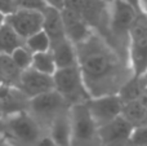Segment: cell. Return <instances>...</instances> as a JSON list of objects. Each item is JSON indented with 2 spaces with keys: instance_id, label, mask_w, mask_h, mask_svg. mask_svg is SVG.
<instances>
[{
  "instance_id": "cell-1",
  "label": "cell",
  "mask_w": 147,
  "mask_h": 146,
  "mask_svg": "<svg viewBox=\"0 0 147 146\" xmlns=\"http://www.w3.org/2000/svg\"><path fill=\"white\" fill-rule=\"evenodd\" d=\"M78 66L90 97L117 93L121 65L117 54L96 34L75 45Z\"/></svg>"
},
{
  "instance_id": "cell-2",
  "label": "cell",
  "mask_w": 147,
  "mask_h": 146,
  "mask_svg": "<svg viewBox=\"0 0 147 146\" xmlns=\"http://www.w3.org/2000/svg\"><path fill=\"white\" fill-rule=\"evenodd\" d=\"M0 136L14 146H36L40 141V123L27 110L0 118Z\"/></svg>"
},
{
  "instance_id": "cell-3",
  "label": "cell",
  "mask_w": 147,
  "mask_h": 146,
  "mask_svg": "<svg viewBox=\"0 0 147 146\" xmlns=\"http://www.w3.org/2000/svg\"><path fill=\"white\" fill-rule=\"evenodd\" d=\"M128 62L133 76L147 72V17L140 12L128 34Z\"/></svg>"
},
{
  "instance_id": "cell-4",
  "label": "cell",
  "mask_w": 147,
  "mask_h": 146,
  "mask_svg": "<svg viewBox=\"0 0 147 146\" xmlns=\"http://www.w3.org/2000/svg\"><path fill=\"white\" fill-rule=\"evenodd\" d=\"M53 78V87L70 105L85 102L90 96L85 87L79 66L57 69Z\"/></svg>"
},
{
  "instance_id": "cell-5",
  "label": "cell",
  "mask_w": 147,
  "mask_h": 146,
  "mask_svg": "<svg viewBox=\"0 0 147 146\" xmlns=\"http://www.w3.org/2000/svg\"><path fill=\"white\" fill-rule=\"evenodd\" d=\"M70 103L57 92L56 89L48 91L39 96L30 98L27 105V111L40 123V122H51L57 115L69 110Z\"/></svg>"
},
{
  "instance_id": "cell-6",
  "label": "cell",
  "mask_w": 147,
  "mask_h": 146,
  "mask_svg": "<svg viewBox=\"0 0 147 146\" xmlns=\"http://www.w3.org/2000/svg\"><path fill=\"white\" fill-rule=\"evenodd\" d=\"M85 105L97 128L120 116L123 110V101L117 93L89 97L85 101Z\"/></svg>"
},
{
  "instance_id": "cell-7",
  "label": "cell",
  "mask_w": 147,
  "mask_h": 146,
  "mask_svg": "<svg viewBox=\"0 0 147 146\" xmlns=\"http://www.w3.org/2000/svg\"><path fill=\"white\" fill-rule=\"evenodd\" d=\"M109 23L112 36L128 40V34L140 12L129 5L125 0H114L110 3Z\"/></svg>"
},
{
  "instance_id": "cell-8",
  "label": "cell",
  "mask_w": 147,
  "mask_h": 146,
  "mask_svg": "<svg viewBox=\"0 0 147 146\" xmlns=\"http://www.w3.org/2000/svg\"><path fill=\"white\" fill-rule=\"evenodd\" d=\"M74 142H89L97 137V126L92 119L85 102L74 103L69 109Z\"/></svg>"
},
{
  "instance_id": "cell-9",
  "label": "cell",
  "mask_w": 147,
  "mask_h": 146,
  "mask_svg": "<svg viewBox=\"0 0 147 146\" xmlns=\"http://www.w3.org/2000/svg\"><path fill=\"white\" fill-rule=\"evenodd\" d=\"M133 129L134 127L120 115L99 127L97 129V137L102 146H129Z\"/></svg>"
},
{
  "instance_id": "cell-10",
  "label": "cell",
  "mask_w": 147,
  "mask_h": 146,
  "mask_svg": "<svg viewBox=\"0 0 147 146\" xmlns=\"http://www.w3.org/2000/svg\"><path fill=\"white\" fill-rule=\"evenodd\" d=\"M5 22L23 39L38 32L43 27V12L17 8L5 16Z\"/></svg>"
},
{
  "instance_id": "cell-11",
  "label": "cell",
  "mask_w": 147,
  "mask_h": 146,
  "mask_svg": "<svg viewBox=\"0 0 147 146\" xmlns=\"http://www.w3.org/2000/svg\"><path fill=\"white\" fill-rule=\"evenodd\" d=\"M17 88L30 100L35 96L54 89L53 78H52V75L43 74V72H39L30 67V69L21 71Z\"/></svg>"
},
{
  "instance_id": "cell-12",
  "label": "cell",
  "mask_w": 147,
  "mask_h": 146,
  "mask_svg": "<svg viewBox=\"0 0 147 146\" xmlns=\"http://www.w3.org/2000/svg\"><path fill=\"white\" fill-rule=\"evenodd\" d=\"M61 16L66 38L74 45L83 43L93 34V28L90 27V25L76 10L69 7H63L61 9Z\"/></svg>"
},
{
  "instance_id": "cell-13",
  "label": "cell",
  "mask_w": 147,
  "mask_h": 146,
  "mask_svg": "<svg viewBox=\"0 0 147 146\" xmlns=\"http://www.w3.org/2000/svg\"><path fill=\"white\" fill-rule=\"evenodd\" d=\"M28 98L17 87L0 83V111L1 115L27 110Z\"/></svg>"
},
{
  "instance_id": "cell-14",
  "label": "cell",
  "mask_w": 147,
  "mask_h": 146,
  "mask_svg": "<svg viewBox=\"0 0 147 146\" xmlns=\"http://www.w3.org/2000/svg\"><path fill=\"white\" fill-rule=\"evenodd\" d=\"M41 30L48 35L49 40H51V45L67 39L66 34H65L63 22H62L61 9L48 5L43 10V27H41Z\"/></svg>"
},
{
  "instance_id": "cell-15",
  "label": "cell",
  "mask_w": 147,
  "mask_h": 146,
  "mask_svg": "<svg viewBox=\"0 0 147 146\" xmlns=\"http://www.w3.org/2000/svg\"><path fill=\"white\" fill-rule=\"evenodd\" d=\"M49 137L58 146H72V131L69 110L57 115L51 122Z\"/></svg>"
},
{
  "instance_id": "cell-16",
  "label": "cell",
  "mask_w": 147,
  "mask_h": 146,
  "mask_svg": "<svg viewBox=\"0 0 147 146\" xmlns=\"http://www.w3.org/2000/svg\"><path fill=\"white\" fill-rule=\"evenodd\" d=\"M49 51L53 56L57 69H65V67H71L78 65V54H76L75 45L69 39H65V40L51 45Z\"/></svg>"
},
{
  "instance_id": "cell-17",
  "label": "cell",
  "mask_w": 147,
  "mask_h": 146,
  "mask_svg": "<svg viewBox=\"0 0 147 146\" xmlns=\"http://www.w3.org/2000/svg\"><path fill=\"white\" fill-rule=\"evenodd\" d=\"M23 44V39L4 21L0 26V54H10Z\"/></svg>"
},
{
  "instance_id": "cell-18",
  "label": "cell",
  "mask_w": 147,
  "mask_h": 146,
  "mask_svg": "<svg viewBox=\"0 0 147 146\" xmlns=\"http://www.w3.org/2000/svg\"><path fill=\"white\" fill-rule=\"evenodd\" d=\"M21 70L16 66L9 54H0V83L17 87Z\"/></svg>"
},
{
  "instance_id": "cell-19",
  "label": "cell",
  "mask_w": 147,
  "mask_h": 146,
  "mask_svg": "<svg viewBox=\"0 0 147 146\" xmlns=\"http://www.w3.org/2000/svg\"><path fill=\"white\" fill-rule=\"evenodd\" d=\"M121 116H124L133 127H140L145 124L146 118V107L142 102L138 100L130 101V102L123 103Z\"/></svg>"
},
{
  "instance_id": "cell-20",
  "label": "cell",
  "mask_w": 147,
  "mask_h": 146,
  "mask_svg": "<svg viewBox=\"0 0 147 146\" xmlns=\"http://www.w3.org/2000/svg\"><path fill=\"white\" fill-rule=\"evenodd\" d=\"M31 69L36 70L39 72H43V74H47V75H53L54 71L57 70V67H56V64H54V59H53L51 51L32 53Z\"/></svg>"
},
{
  "instance_id": "cell-21",
  "label": "cell",
  "mask_w": 147,
  "mask_h": 146,
  "mask_svg": "<svg viewBox=\"0 0 147 146\" xmlns=\"http://www.w3.org/2000/svg\"><path fill=\"white\" fill-rule=\"evenodd\" d=\"M25 47L31 53H39V52H47L51 49V40L48 35L43 30H39L38 32L30 35L25 39Z\"/></svg>"
},
{
  "instance_id": "cell-22",
  "label": "cell",
  "mask_w": 147,
  "mask_h": 146,
  "mask_svg": "<svg viewBox=\"0 0 147 146\" xmlns=\"http://www.w3.org/2000/svg\"><path fill=\"white\" fill-rule=\"evenodd\" d=\"M10 58L13 59V62L16 64V66L23 71L26 69H30L31 67V61H32V53L28 51L27 48L25 47V44L21 47H18L17 49L12 52L9 54Z\"/></svg>"
},
{
  "instance_id": "cell-23",
  "label": "cell",
  "mask_w": 147,
  "mask_h": 146,
  "mask_svg": "<svg viewBox=\"0 0 147 146\" xmlns=\"http://www.w3.org/2000/svg\"><path fill=\"white\" fill-rule=\"evenodd\" d=\"M129 146H147V126H140L133 129Z\"/></svg>"
},
{
  "instance_id": "cell-24",
  "label": "cell",
  "mask_w": 147,
  "mask_h": 146,
  "mask_svg": "<svg viewBox=\"0 0 147 146\" xmlns=\"http://www.w3.org/2000/svg\"><path fill=\"white\" fill-rule=\"evenodd\" d=\"M16 9L21 8V9H31V10H39L43 12L48 4L44 0H14Z\"/></svg>"
},
{
  "instance_id": "cell-25",
  "label": "cell",
  "mask_w": 147,
  "mask_h": 146,
  "mask_svg": "<svg viewBox=\"0 0 147 146\" xmlns=\"http://www.w3.org/2000/svg\"><path fill=\"white\" fill-rule=\"evenodd\" d=\"M16 9L14 0H0V12L4 16L12 13Z\"/></svg>"
},
{
  "instance_id": "cell-26",
  "label": "cell",
  "mask_w": 147,
  "mask_h": 146,
  "mask_svg": "<svg viewBox=\"0 0 147 146\" xmlns=\"http://www.w3.org/2000/svg\"><path fill=\"white\" fill-rule=\"evenodd\" d=\"M36 146H58V145H57L49 136H43Z\"/></svg>"
},
{
  "instance_id": "cell-27",
  "label": "cell",
  "mask_w": 147,
  "mask_h": 146,
  "mask_svg": "<svg viewBox=\"0 0 147 146\" xmlns=\"http://www.w3.org/2000/svg\"><path fill=\"white\" fill-rule=\"evenodd\" d=\"M49 7H54L57 9H62L65 7V0H44Z\"/></svg>"
},
{
  "instance_id": "cell-28",
  "label": "cell",
  "mask_w": 147,
  "mask_h": 146,
  "mask_svg": "<svg viewBox=\"0 0 147 146\" xmlns=\"http://www.w3.org/2000/svg\"><path fill=\"white\" fill-rule=\"evenodd\" d=\"M140 8H141V12L147 17V0H141L140 1Z\"/></svg>"
},
{
  "instance_id": "cell-29",
  "label": "cell",
  "mask_w": 147,
  "mask_h": 146,
  "mask_svg": "<svg viewBox=\"0 0 147 146\" xmlns=\"http://www.w3.org/2000/svg\"><path fill=\"white\" fill-rule=\"evenodd\" d=\"M4 21H5V16L1 12H0V26H1L3 23H4Z\"/></svg>"
},
{
  "instance_id": "cell-30",
  "label": "cell",
  "mask_w": 147,
  "mask_h": 146,
  "mask_svg": "<svg viewBox=\"0 0 147 146\" xmlns=\"http://www.w3.org/2000/svg\"><path fill=\"white\" fill-rule=\"evenodd\" d=\"M0 146H7V141H5L1 136H0Z\"/></svg>"
},
{
  "instance_id": "cell-31",
  "label": "cell",
  "mask_w": 147,
  "mask_h": 146,
  "mask_svg": "<svg viewBox=\"0 0 147 146\" xmlns=\"http://www.w3.org/2000/svg\"><path fill=\"white\" fill-rule=\"evenodd\" d=\"M99 1L105 3V4H110V3H111V1H114V0H99Z\"/></svg>"
},
{
  "instance_id": "cell-32",
  "label": "cell",
  "mask_w": 147,
  "mask_h": 146,
  "mask_svg": "<svg viewBox=\"0 0 147 146\" xmlns=\"http://www.w3.org/2000/svg\"><path fill=\"white\" fill-rule=\"evenodd\" d=\"M1 116H3V115H1V111H0V118H1Z\"/></svg>"
},
{
  "instance_id": "cell-33",
  "label": "cell",
  "mask_w": 147,
  "mask_h": 146,
  "mask_svg": "<svg viewBox=\"0 0 147 146\" xmlns=\"http://www.w3.org/2000/svg\"><path fill=\"white\" fill-rule=\"evenodd\" d=\"M145 76H146V78H147V72H146V75H145Z\"/></svg>"
}]
</instances>
